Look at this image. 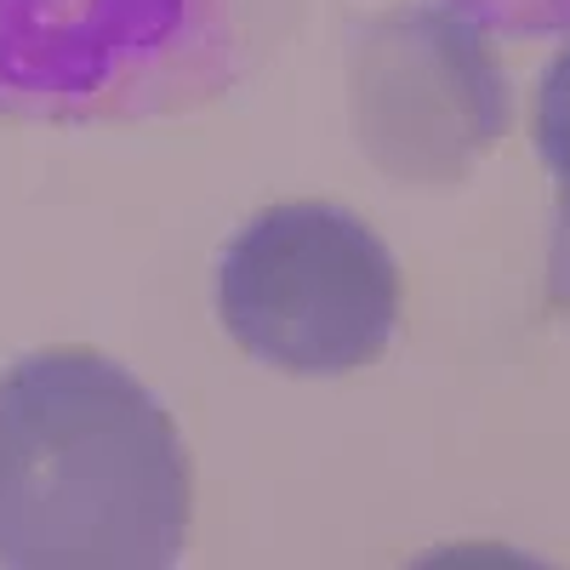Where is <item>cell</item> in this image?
Segmentation results:
<instances>
[{"label":"cell","instance_id":"8992f818","mask_svg":"<svg viewBox=\"0 0 570 570\" xmlns=\"http://www.w3.org/2000/svg\"><path fill=\"white\" fill-rule=\"evenodd\" d=\"M473 12L491 35L508 40H542V35H570V0H451Z\"/></svg>","mask_w":570,"mask_h":570},{"label":"cell","instance_id":"3957f363","mask_svg":"<svg viewBox=\"0 0 570 570\" xmlns=\"http://www.w3.org/2000/svg\"><path fill=\"white\" fill-rule=\"evenodd\" d=\"M217 320L285 376H348L389 354L400 268L383 234L331 200L257 212L217 257Z\"/></svg>","mask_w":570,"mask_h":570},{"label":"cell","instance_id":"7a4b0ae2","mask_svg":"<svg viewBox=\"0 0 570 570\" xmlns=\"http://www.w3.org/2000/svg\"><path fill=\"white\" fill-rule=\"evenodd\" d=\"M297 0H0V115L131 126L246 86Z\"/></svg>","mask_w":570,"mask_h":570},{"label":"cell","instance_id":"6da1fadb","mask_svg":"<svg viewBox=\"0 0 570 570\" xmlns=\"http://www.w3.org/2000/svg\"><path fill=\"white\" fill-rule=\"evenodd\" d=\"M188 513L183 434L126 365L58 348L0 376L7 570H166Z\"/></svg>","mask_w":570,"mask_h":570},{"label":"cell","instance_id":"277c9868","mask_svg":"<svg viewBox=\"0 0 570 570\" xmlns=\"http://www.w3.org/2000/svg\"><path fill=\"white\" fill-rule=\"evenodd\" d=\"M343 63L354 142L394 183H462L513 120L491 29L451 0L354 18Z\"/></svg>","mask_w":570,"mask_h":570},{"label":"cell","instance_id":"5b68a950","mask_svg":"<svg viewBox=\"0 0 570 570\" xmlns=\"http://www.w3.org/2000/svg\"><path fill=\"white\" fill-rule=\"evenodd\" d=\"M537 155L553 177V234H548V308L570 314V46L553 52L537 86Z\"/></svg>","mask_w":570,"mask_h":570}]
</instances>
